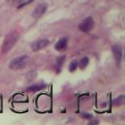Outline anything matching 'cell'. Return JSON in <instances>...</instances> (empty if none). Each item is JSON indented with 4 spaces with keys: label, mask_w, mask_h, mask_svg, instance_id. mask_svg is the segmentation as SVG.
<instances>
[{
    "label": "cell",
    "mask_w": 125,
    "mask_h": 125,
    "mask_svg": "<svg viewBox=\"0 0 125 125\" xmlns=\"http://www.w3.org/2000/svg\"><path fill=\"white\" fill-rule=\"evenodd\" d=\"M18 40V34L12 31V32L8 34L5 39H4L2 45V53H7L8 52H10V49L14 46L16 44V42Z\"/></svg>",
    "instance_id": "6da1fadb"
},
{
    "label": "cell",
    "mask_w": 125,
    "mask_h": 125,
    "mask_svg": "<svg viewBox=\"0 0 125 125\" xmlns=\"http://www.w3.org/2000/svg\"><path fill=\"white\" fill-rule=\"evenodd\" d=\"M29 60L30 58L27 55H23V56L16 57L10 61L9 67L13 70H21L27 66L29 62Z\"/></svg>",
    "instance_id": "7a4b0ae2"
},
{
    "label": "cell",
    "mask_w": 125,
    "mask_h": 125,
    "mask_svg": "<svg viewBox=\"0 0 125 125\" xmlns=\"http://www.w3.org/2000/svg\"><path fill=\"white\" fill-rule=\"evenodd\" d=\"M94 26H95V21H94V20L92 19V17H86L80 23L78 27H79V30L81 31L82 32L88 33L94 28Z\"/></svg>",
    "instance_id": "3957f363"
},
{
    "label": "cell",
    "mask_w": 125,
    "mask_h": 125,
    "mask_svg": "<svg viewBox=\"0 0 125 125\" xmlns=\"http://www.w3.org/2000/svg\"><path fill=\"white\" fill-rule=\"evenodd\" d=\"M112 52L113 53V56H114V59L116 64L119 66L121 63V61H122V58H123L122 47L120 45H114L112 47Z\"/></svg>",
    "instance_id": "277c9868"
},
{
    "label": "cell",
    "mask_w": 125,
    "mask_h": 125,
    "mask_svg": "<svg viewBox=\"0 0 125 125\" xmlns=\"http://www.w3.org/2000/svg\"><path fill=\"white\" fill-rule=\"evenodd\" d=\"M49 44V41L47 38H42V39H39L34 42L32 44H31V49H32L34 52H38V51H40L41 49L45 48V47Z\"/></svg>",
    "instance_id": "5b68a950"
},
{
    "label": "cell",
    "mask_w": 125,
    "mask_h": 125,
    "mask_svg": "<svg viewBox=\"0 0 125 125\" xmlns=\"http://www.w3.org/2000/svg\"><path fill=\"white\" fill-rule=\"evenodd\" d=\"M47 8H48V5H47L46 3L39 4V5L34 10L33 13H32V17L34 19L40 18L41 17H42V16L45 14V13L47 10Z\"/></svg>",
    "instance_id": "8992f818"
},
{
    "label": "cell",
    "mask_w": 125,
    "mask_h": 125,
    "mask_svg": "<svg viewBox=\"0 0 125 125\" xmlns=\"http://www.w3.org/2000/svg\"><path fill=\"white\" fill-rule=\"evenodd\" d=\"M68 44V38L63 37L61 38L56 44H55V49L58 51H63L66 49Z\"/></svg>",
    "instance_id": "52a82bcc"
},
{
    "label": "cell",
    "mask_w": 125,
    "mask_h": 125,
    "mask_svg": "<svg viewBox=\"0 0 125 125\" xmlns=\"http://www.w3.org/2000/svg\"><path fill=\"white\" fill-rule=\"evenodd\" d=\"M46 87V85L44 84H34L31 85L30 87L27 88V92H36L40 91V90L44 89Z\"/></svg>",
    "instance_id": "ba28073f"
},
{
    "label": "cell",
    "mask_w": 125,
    "mask_h": 125,
    "mask_svg": "<svg viewBox=\"0 0 125 125\" xmlns=\"http://www.w3.org/2000/svg\"><path fill=\"white\" fill-rule=\"evenodd\" d=\"M65 59H66L65 56H59L56 59V73H60V72L62 66V65H63V63H64Z\"/></svg>",
    "instance_id": "9c48e42d"
},
{
    "label": "cell",
    "mask_w": 125,
    "mask_h": 125,
    "mask_svg": "<svg viewBox=\"0 0 125 125\" xmlns=\"http://www.w3.org/2000/svg\"><path fill=\"white\" fill-rule=\"evenodd\" d=\"M88 63H89V59L87 56H85L82 58L79 61V62H78V66H79L81 70H84L88 66Z\"/></svg>",
    "instance_id": "30bf717a"
},
{
    "label": "cell",
    "mask_w": 125,
    "mask_h": 125,
    "mask_svg": "<svg viewBox=\"0 0 125 125\" xmlns=\"http://www.w3.org/2000/svg\"><path fill=\"white\" fill-rule=\"evenodd\" d=\"M78 66V61L77 60H73L71 61V62H70V64L69 66V71L70 72H74L75 70H77Z\"/></svg>",
    "instance_id": "8fae6325"
},
{
    "label": "cell",
    "mask_w": 125,
    "mask_h": 125,
    "mask_svg": "<svg viewBox=\"0 0 125 125\" xmlns=\"http://www.w3.org/2000/svg\"><path fill=\"white\" fill-rule=\"evenodd\" d=\"M124 96L120 95L119 97H117V98H116V99H113V104L114 105H120L124 103Z\"/></svg>",
    "instance_id": "7c38bea8"
},
{
    "label": "cell",
    "mask_w": 125,
    "mask_h": 125,
    "mask_svg": "<svg viewBox=\"0 0 125 125\" xmlns=\"http://www.w3.org/2000/svg\"><path fill=\"white\" fill-rule=\"evenodd\" d=\"M8 2H9L11 5H21L22 3L25 2L26 0H7Z\"/></svg>",
    "instance_id": "4fadbf2b"
},
{
    "label": "cell",
    "mask_w": 125,
    "mask_h": 125,
    "mask_svg": "<svg viewBox=\"0 0 125 125\" xmlns=\"http://www.w3.org/2000/svg\"><path fill=\"white\" fill-rule=\"evenodd\" d=\"M81 116L84 117V118H86V119H91L92 116L91 114H89V113H83L81 114Z\"/></svg>",
    "instance_id": "5bb4252c"
},
{
    "label": "cell",
    "mask_w": 125,
    "mask_h": 125,
    "mask_svg": "<svg viewBox=\"0 0 125 125\" xmlns=\"http://www.w3.org/2000/svg\"><path fill=\"white\" fill-rule=\"evenodd\" d=\"M99 122H98V121H92V122H90V124H98Z\"/></svg>",
    "instance_id": "9a60e30c"
}]
</instances>
